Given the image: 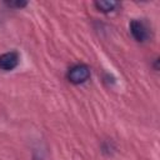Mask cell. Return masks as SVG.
I'll use <instances>...</instances> for the list:
<instances>
[{"label": "cell", "instance_id": "3957f363", "mask_svg": "<svg viewBox=\"0 0 160 160\" xmlns=\"http://www.w3.org/2000/svg\"><path fill=\"white\" fill-rule=\"evenodd\" d=\"M19 64V54L16 51H9L0 55V69L4 71L14 70Z\"/></svg>", "mask_w": 160, "mask_h": 160}, {"label": "cell", "instance_id": "7a4b0ae2", "mask_svg": "<svg viewBox=\"0 0 160 160\" xmlns=\"http://www.w3.org/2000/svg\"><path fill=\"white\" fill-rule=\"evenodd\" d=\"M130 32L132 35V38L139 41V42H144L148 40L149 38V31L148 28L145 26V24L140 20H132L130 22Z\"/></svg>", "mask_w": 160, "mask_h": 160}, {"label": "cell", "instance_id": "6da1fadb", "mask_svg": "<svg viewBox=\"0 0 160 160\" xmlns=\"http://www.w3.org/2000/svg\"><path fill=\"white\" fill-rule=\"evenodd\" d=\"M90 78V69L88 65L78 64L72 66L68 72V79L72 84H82Z\"/></svg>", "mask_w": 160, "mask_h": 160}, {"label": "cell", "instance_id": "277c9868", "mask_svg": "<svg viewBox=\"0 0 160 160\" xmlns=\"http://www.w3.org/2000/svg\"><path fill=\"white\" fill-rule=\"evenodd\" d=\"M118 2L116 1H96L95 2V6L99 11H102V12H109V11H114L116 8H118Z\"/></svg>", "mask_w": 160, "mask_h": 160}, {"label": "cell", "instance_id": "5b68a950", "mask_svg": "<svg viewBox=\"0 0 160 160\" xmlns=\"http://www.w3.org/2000/svg\"><path fill=\"white\" fill-rule=\"evenodd\" d=\"M6 4L11 8H24V6H26L25 1H10V2H6Z\"/></svg>", "mask_w": 160, "mask_h": 160}]
</instances>
